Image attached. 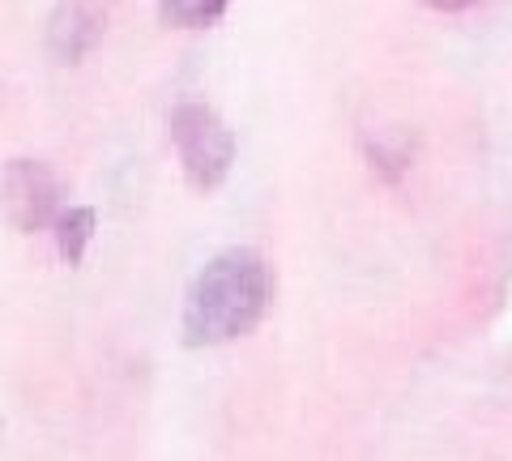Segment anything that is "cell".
<instances>
[{
	"label": "cell",
	"mask_w": 512,
	"mask_h": 461,
	"mask_svg": "<svg viewBox=\"0 0 512 461\" xmlns=\"http://www.w3.org/2000/svg\"><path fill=\"white\" fill-rule=\"evenodd\" d=\"M269 308V265L252 248L218 252L188 286L184 299V342L222 346L252 333Z\"/></svg>",
	"instance_id": "cell-1"
},
{
	"label": "cell",
	"mask_w": 512,
	"mask_h": 461,
	"mask_svg": "<svg viewBox=\"0 0 512 461\" xmlns=\"http://www.w3.org/2000/svg\"><path fill=\"white\" fill-rule=\"evenodd\" d=\"M171 141L184 163V176L197 193H214L231 176L235 163V133L218 120L214 107L180 103L171 111Z\"/></svg>",
	"instance_id": "cell-2"
},
{
	"label": "cell",
	"mask_w": 512,
	"mask_h": 461,
	"mask_svg": "<svg viewBox=\"0 0 512 461\" xmlns=\"http://www.w3.org/2000/svg\"><path fill=\"white\" fill-rule=\"evenodd\" d=\"M5 197H9V218L18 231H43L47 222H56V197L60 188L52 180V171L30 158H13L9 176H5Z\"/></svg>",
	"instance_id": "cell-3"
},
{
	"label": "cell",
	"mask_w": 512,
	"mask_h": 461,
	"mask_svg": "<svg viewBox=\"0 0 512 461\" xmlns=\"http://www.w3.org/2000/svg\"><path fill=\"white\" fill-rule=\"evenodd\" d=\"M94 39H99V22L90 18L82 5H64L52 26H47V43H52V52L64 60V65H73V60H82Z\"/></svg>",
	"instance_id": "cell-4"
},
{
	"label": "cell",
	"mask_w": 512,
	"mask_h": 461,
	"mask_svg": "<svg viewBox=\"0 0 512 461\" xmlns=\"http://www.w3.org/2000/svg\"><path fill=\"white\" fill-rule=\"evenodd\" d=\"M231 0H158V13H163L167 26L180 30H205L214 26L222 13H227Z\"/></svg>",
	"instance_id": "cell-5"
},
{
	"label": "cell",
	"mask_w": 512,
	"mask_h": 461,
	"mask_svg": "<svg viewBox=\"0 0 512 461\" xmlns=\"http://www.w3.org/2000/svg\"><path fill=\"white\" fill-rule=\"evenodd\" d=\"M56 235H60V257L69 265H82L86 248L94 240V210H86V205H77V210L60 214L56 218Z\"/></svg>",
	"instance_id": "cell-6"
},
{
	"label": "cell",
	"mask_w": 512,
	"mask_h": 461,
	"mask_svg": "<svg viewBox=\"0 0 512 461\" xmlns=\"http://www.w3.org/2000/svg\"><path fill=\"white\" fill-rule=\"evenodd\" d=\"M427 9H440V13H461V9H474L483 5V0H423Z\"/></svg>",
	"instance_id": "cell-7"
}]
</instances>
